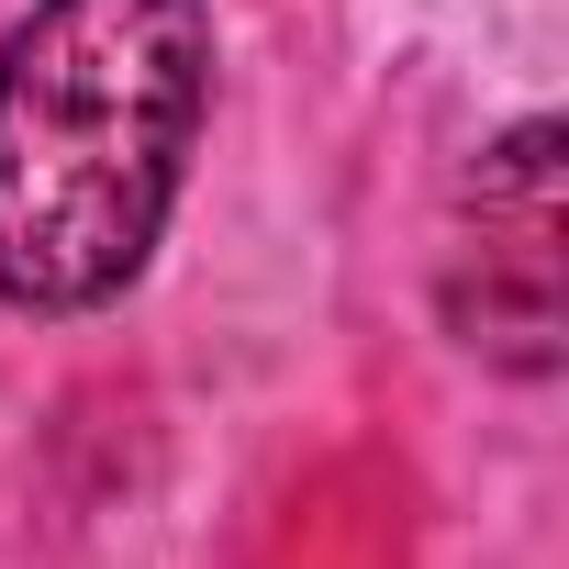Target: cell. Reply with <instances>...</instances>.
Listing matches in <instances>:
<instances>
[{
	"mask_svg": "<svg viewBox=\"0 0 569 569\" xmlns=\"http://www.w3.org/2000/svg\"><path fill=\"white\" fill-rule=\"evenodd\" d=\"M458 325L502 369H558V123L480 157V302H458Z\"/></svg>",
	"mask_w": 569,
	"mask_h": 569,
	"instance_id": "7a4b0ae2",
	"label": "cell"
},
{
	"mask_svg": "<svg viewBox=\"0 0 569 569\" xmlns=\"http://www.w3.org/2000/svg\"><path fill=\"white\" fill-rule=\"evenodd\" d=\"M212 112L201 0H34L0 46V302H123Z\"/></svg>",
	"mask_w": 569,
	"mask_h": 569,
	"instance_id": "6da1fadb",
	"label": "cell"
}]
</instances>
